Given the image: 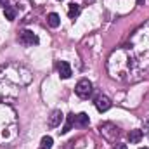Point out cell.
Returning <instances> with one entry per match:
<instances>
[{
    "label": "cell",
    "instance_id": "cell-9",
    "mask_svg": "<svg viewBox=\"0 0 149 149\" xmlns=\"http://www.w3.org/2000/svg\"><path fill=\"white\" fill-rule=\"evenodd\" d=\"M73 125H74V114L71 113V114L66 116V123H64V127H63L59 132H61V134H68V132L73 128Z\"/></svg>",
    "mask_w": 149,
    "mask_h": 149
},
{
    "label": "cell",
    "instance_id": "cell-16",
    "mask_svg": "<svg viewBox=\"0 0 149 149\" xmlns=\"http://www.w3.org/2000/svg\"><path fill=\"white\" fill-rule=\"evenodd\" d=\"M59 2H61V0H59Z\"/></svg>",
    "mask_w": 149,
    "mask_h": 149
},
{
    "label": "cell",
    "instance_id": "cell-12",
    "mask_svg": "<svg viewBox=\"0 0 149 149\" xmlns=\"http://www.w3.org/2000/svg\"><path fill=\"white\" fill-rule=\"evenodd\" d=\"M52 137H49V135H45V137H42V144H40V149H50L52 148Z\"/></svg>",
    "mask_w": 149,
    "mask_h": 149
},
{
    "label": "cell",
    "instance_id": "cell-8",
    "mask_svg": "<svg viewBox=\"0 0 149 149\" xmlns=\"http://www.w3.org/2000/svg\"><path fill=\"white\" fill-rule=\"evenodd\" d=\"M47 23H49V26H50V28H57V26L61 24V17H59V14L50 12V14L47 16Z\"/></svg>",
    "mask_w": 149,
    "mask_h": 149
},
{
    "label": "cell",
    "instance_id": "cell-1",
    "mask_svg": "<svg viewBox=\"0 0 149 149\" xmlns=\"http://www.w3.org/2000/svg\"><path fill=\"white\" fill-rule=\"evenodd\" d=\"M74 94L80 97V99H88L90 94H92V81L87 80V78H81L76 87H74Z\"/></svg>",
    "mask_w": 149,
    "mask_h": 149
},
{
    "label": "cell",
    "instance_id": "cell-7",
    "mask_svg": "<svg viewBox=\"0 0 149 149\" xmlns=\"http://www.w3.org/2000/svg\"><path fill=\"white\" fill-rule=\"evenodd\" d=\"M142 137H144V132H142V130H130V132H128V141H130V144H139Z\"/></svg>",
    "mask_w": 149,
    "mask_h": 149
},
{
    "label": "cell",
    "instance_id": "cell-15",
    "mask_svg": "<svg viewBox=\"0 0 149 149\" xmlns=\"http://www.w3.org/2000/svg\"><path fill=\"white\" fill-rule=\"evenodd\" d=\"M141 149H148V148H141Z\"/></svg>",
    "mask_w": 149,
    "mask_h": 149
},
{
    "label": "cell",
    "instance_id": "cell-3",
    "mask_svg": "<svg viewBox=\"0 0 149 149\" xmlns=\"http://www.w3.org/2000/svg\"><path fill=\"white\" fill-rule=\"evenodd\" d=\"M111 106H113L111 99H109V97H106V95H99V97L95 99V108H97V111L106 113Z\"/></svg>",
    "mask_w": 149,
    "mask_h": 149
},
{
    "label": "cell",
    "instance_id": "cell-2",
    "mask_svg": "<svg viewBox=\"0 0 149 149\" xmlns=\"http://www.w3.org/2000/svg\"><path fill=\"white\" fill-rule=\"evenodd\" d=\"M17 40H19V43H23V45H37L38 42H40L37 35H35L33 31H30V30L21 31L19 37H17Z\"/></svg>",
    "mask_w": 149,
    "mask_h": 149
},
{
    "label": "cell",
    "instance_id": "cell-6",
    "mask_svg": "<svg viewBox=\"0 0 149 149\" xmlns=\"http://www.w3.org/2000/svg\"><path fill=\"white\" fill-rule=\"evenodd\" d=\"M88 123H90V118H88L87 113H80V114L74 116V127L85 128V127H88Z\"/></svg>",
    "mask_w": 149,
    "mask_h": 149
},
{
    "label": "cell",
    "instance_id": "cell-14",
    "mask_svg": "<svg viewBox=\"0 0 149 149\" xmlns=\"http://www.w3.org/2000/svg\"><path fill=\"white\" fill-rule=\"evenodd\" d=\"M7 5V0H0V7H5Z\"/></svg>",
    "mask_w": 149,
    "mask_h": 149
},
{
    "label": "cell",
    "instance_id": "cell-5",
    "mask_svg": "<svg viewBox=\"0 0 149 149\" xmlns=\"http://www.w3.org/2000/svg\"><path fill=\"white\" fill-rule=\"evenodd\" d=\"M57 71H59V76H61L63 80H68V78L73 74V71H71V66H70L66 61H61V63L57 64Z\"/></svg>",
    "mask_w": 149,
    "mask_h": 149
},
{
    "label": "cell",
    "instance_id": "cell-4",
    "mask_svg": "<svg viewBox=\"0 0 149 149\" xmlns=\"http://www.w3.org/2000/svg\"><path fill=\"white\" fill-rule=\"evenodd\" d=\"M63 113L59 111V109H54V111L50 113V116H49V127L50 128H56V127H59L61 125V121H63Z\"/></svg>",
    "mask_w": 149,
    "mask_h": 149
},
{
    "label": "cell",
    "instance_id": "cell-13",
    "mask_svg": "<svg viewBox=\"0 0 149 149\" xmlns=\"http://www.w3.org/2000/svg\"><path fill=\"white\" fill-rule=\"evenodd\" d=\"M114 149H127V144H116Z\"/></svg>",
    "mask_w": 149,
    "mask_h": 149
},
{
    "label": "cell",
    "instance_id": "cell-10",
    "mask_svg": "<svg viewBox=\"0 0 149 149\" xmlns=\"http://www.w3.org/2000/svg\"><path fill=\"white\" fill-rule=\"evenodd\" d=\"M80 12H81V7H80L78 3H70V9H68L70 19H76V17L80 16Z\"/></svg>",
    "mask_w": 149,
    "mask_h": 149
},
{
    "label": "cell",
    "instance_id": "cell-11",
    "mask_svg": "<svg viewBox=\"0 0 149 149\" xmlns=\"http://www.w3.org/2000/svg\"><path fill=\"white\" fill-rule=\"evenodd\" d=\"M3 14H5V19H9V21L16 19V9L12 5H5L3 7Z\"/></svg>",
    "mask_w": 149,
    "mask_h": 149
}]
</instances>
